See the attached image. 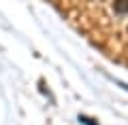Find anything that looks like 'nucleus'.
<instances>
[{
	"instance_id": "obj_1",
	"label": "nucleus",
	"mask_w": 128,
	"mask_h": 125,
	"mask_svg": "<svg viewBox=\"0 0 128 125\" xmlns=\"http://www.w3.org/2000/svg\"><path fill=\"white\" fill-rule=\"evenodd\" d=\"M113 11L118 15H128V0H115L113 2Z\"/></svg>"
},
{
	"instance_id": "obj_2",
	"label": "nucleus",
	"mask_w": 128,
	"mask_h": 125,
	"mask_svg": "<svg viewBox=\"0 0 128 125\" xmlns=\"http://www.w3.org/2000/svg\"><path fill=\"white\" fill-rule=\"evenodd\" d=\"M79 123H83V125H98L94 119H90V117H86V115H79Z\"/></svg>"
},
{
	"instance_id": "obj_3",
	"label": "nucleus",
	"mask_w": 128,
	"mask_h": 125,
	"mask_svg": "<svg viewBox=\"0 0 128 125\" xmlns=\"http://www.w3.org/2000/svg\"><path fill=\"white\" fill-rule=\"evenodd\" d=\"M115 83H118V85H120V87H124V89H126V91H128V85H126V83H122V81H115Z\"/></svg>"
}]
</instances>
